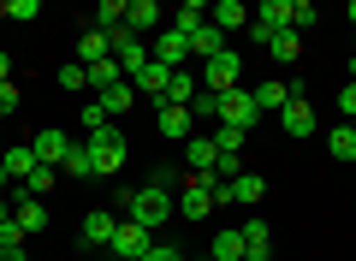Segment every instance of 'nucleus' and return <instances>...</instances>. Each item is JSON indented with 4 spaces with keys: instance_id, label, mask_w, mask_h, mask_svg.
I'll return each mask as SVG.
<instances>
[{
    "instance_id": "nucleus-14",
    "label": "nucleus",
    "mask_w": 356,
    "mask_h": 261,
    "mask_svg": "<svg viewBox=\"0 0 356 261\" xmlns=\"http://www.w3.org/2000/svg\"><path fill=\"white\" fill-rule=\"evenodd\" d=\"M83 72H89V95H107V89L131 84V77H125V65H119V60H95V65H83Z\"/></svg>"
},
{
    "instance_id": "nucleus-8",
    "label": "nucleus",
    "mask_w": 356,
    "mask_h": 261,
    "mask_svg": "<svg viewBox=\"0 0 356 261\" xmlns=\"http://www.w3.org/2000/svg\"><path fill=\"white\" fill-rule=\"evenodd\" d=\"M13 220L24 226L30 237H36V232H48V208H42V196H30V190L18 184V196H13Z\"/></svg>"
},
{
    "instance_id": "nucleus-37",
    "label": "nucleus",
    "mask_w": 356,
    "mask_h": 261,
    "mask_svg": "<svg viewBox=\"0 0 356 261\" xmlns=\"http://www.w3.org/2000/svg\"><path fill=\"white\" fill-rule=\"evenodd\" d=\"M6 18H18V24H36V18H42V0H6Z\"/></svg>"
},
{
    "instance_id": "nucleus-26",
    "label": "nucleus",
    "mask_w": 356,
    "mask_h": 261,
    "mask_svg": "<svg viewBox=\"0 0 356 261\" xmlns=\"http://www.w3.org/2000/svg\"><path fill=\"white\" fill-rule=\"evenodd\" d=\"M214 54H226V36H220L214 24H202V30L191 36V60H214Z\"/></svg>"
},
{
    "instance_id": "nucleus-30",
    "label": "nucleus",
    "mask_w": 356,
    "mask_h": 261,
    "mask_svg": "<svg viewBox=\"0 0 356 261\" xmlns=\"http://www.w3.org/2000/svg\"><path fill=\"white\" fill-rule=\"evenodd\" d=\"M196 89H202V84H196V72H172V84H166V101H172V107H191Z\"/></svg>"
},
{
    "instance_id": "nucleus-9",
    "label": "nucleus",
    "mask_w": 356,
    "mask_h": 261,
    "mask_svg": "<svg viewBox=\"0 0 356 261\" xmlns=\"http://www.w3.org/2000/svg\"><path fill=\"white\" fill-rule=\"evenodd\" d=\"M280 125H285V137H315V131H321V113L309 107V101H285Z\"/></svg>"
},
{
    "instance_id": "nucleus-39",
    "label": "nucleus",
    "mask_w": 356,
    "mask_h": 261,
    "mask_svg": "<svg viewBox=\"0 0 356 261\" xmlns=\"http://www.w3.org/2000/svg\"><path fill=\"white\" fill-rule=\"evenodd\" d=\"M191 119H220V95L196 89V101H191Z\"/></svg>"
},
{
    "instance_id": "nucleus-31",
    "label": "nucleus",
    "mask_w": 356,
    "mask_h": 261,
    "mask_svg": "<svg viewBox=\"0 0 356 261\" xmlns=\"http://www.w3.org/2000/svg\"><path fill=\"white\" fill-rule=\"evenodd\" d=\"M119 24H125V0H102V6H95V24H89V30H102V36H113Z\"/></svg>"
},
{
    "instance_id": "nucleus-12",
    "label": "nucleus",
    "mask_w": 356,
    "mask_h": 261,
    "mask_svg": "<svg viewBox=\"0 0 356 261\" xmlns=\"http://www.w3.org/2000/svg\"><path fill=\"white\" fill-rule=\"evenodd\" d=\"M131 84H137V95H149L154 107H161V101H166V84H172V72H166L161 60H149V65H143L137 77H131Z\"/></svg>"
},
{
    "instance_id": "nucleus-43",
    "label": "nucleus",
    "mask_w": 356,
    "mask_h": 261,
    "mask_svg": "<svg viewBox=\"0 0 356 261\" xmlns=\"http://www.w3.org/2000/svg\"><path fill=\"white\" fill-rule=\"evenodd\" d=\"M143 261H184V249H166V244H154V249H149Z\"/></svg>"
},
{
    "instance_id": "nucleus-50",
    "label": "nucleus",
    "mask_w": 356,
    "mask_h": 261,
    "mask_svg": "<svg viewBox=\"0 0 356 261\" xmlns=\"http://www.w3.org/2000/svg\"><path fill=\"white\" fill-rule=\"evenodd\" d=\"M350 131H356V119H350Z\"/></svg>"
},
{
    "instance_id": "nucleus-17",
    "label": "nucleus",
    "mask_w": 356,
    "mask_h": 261,
    "mask_svg": "<svg viewBox=\"0 0 356 261\" xmlns=\"http://www.w3.org/2000/svg\"><path fill=\"white\" fill-rule=\"evenodd\" d=\"M255 24H267L273 36L291 30V0H261V6H255Z\"/></svg>"
},
{
    "instance_id": "nucleus-24",
    "label": "nucleus",
    "mask_w": 356,
    "mask_h": 261,
    "mask_svg": "<svg viewBox=\"0 0 356 261\" xmlns=\"http://www.w3.org/2000/svg\"><path fill=\"white\" fill-rule=\"evenodd\" d=\"M250 95H255V107H261V113H285V101H291V89L267 77V84H255V89H250Z\"/></svg>"
},
{
    "instance_id": "nucleus-33",
    "label": "nucleus",
    "mask_w": 356,
    "mask_h": 261,
    "mask_svg": "<svg viewBox=\"0 0 356 261\" xmlns=\"http://www.w3.org/2000/svg\"><path fill=\"white\" fill-rule=\"evenodd\" d=\"M243 137H250V131H238V125H220V131H214V149H220V155H238Z\"/></svg>"
},
{
    "instance_id": "nucleus-5",
    "label": "nucleus",
    "mask_w": 356,
    "mask_h": 261,
    "mask_svg": "<svg viewBox=\"0 0 356 261\" xmlns=\"http://www.w3.org/2000/svg\"><path fill=\"white\" fill-rule=\"evenodd\" d=\"M107 249H113V255H125V261H143V255L154 249V232H143L137 220H119V232H113V244H107Z\"/></svg>"
},
{
    "instance_id": "nucleus-1",
    "label": "nucleus",
    "mask_w": 356,
    "mask_h": 261,
    "mask_svg": "<svg viewBox=\"0 0 356 261\" xmlns=\"http://www.w3.org/2000/svg\"><path fill=\"white\" fill-rule=\"evenodd\" d=\"M119 202H125V220H137L143 232H154V226H166L178 214V196H166V190H154V184L131 190V196H119Z\"/></svg>"
},
{
    "instance_id": "nucleus-36",
    "label": "nucleus",
    "mask_w": 356,
    "mask_h": 261,
    "mask_svg": "<svg viewBox=\"0 0 356 261\" xmlns=\"http://www.w3.org/2000/svg\"><path fill=\"white\" fill-rule=\"evenodd\" d=\"M60 89H72V95H83V89H89V72H83V65H60Z\"/></svg>"
},
{
    "instance_id": "nucleus-13",
    "label": "nucleus",
    "mask_w": 356,
    "mask_h": 261,
    "mask_svg": "<svg viewBox=\"0 0 356 261\" xmlns=\"http://www.w3.org/2000/svg\"><path fill=\"white\" fill-rule=\"evenodd\" d=\"M208 24L226 36V30H250V6L243 0H220V6H208Z\"/></svg>"
},
{
    "instance_id": "nucleus-21",
    "label": "nucleus",
    "mask_w": 356,
    "mask_h": 261,
    "mask_svg": "<svg viewBox=\"0 0 356 261\" xmlns=\"http://www.w3.org/2000/svg\"><path fill=\"white\" fill-rule=\"evenodd\" d=\"M250 255V244H243V232H220L214 244H208V261H243Z\"/></svg>"
},
{
    "instance_id": "nucleus-11",
    "label": "nucleus",
    "mask_w": 356,
    "mask_h": 261,
    "mask_svg": "<svg viewBox=\"0 0 356 261\" xmlns=\"http://www.w3.org/2000/svg\"><path fill=\"white\" fill-rule=\"evenodd\" d=\"M113 232H119V214H113V208H89V214H83V244L107 249V244H113Z\"/></svg>"
},
{
    "instance_id": "nucleus-48",
    "label": "nucleus",
    "mask_w": 356,
    "mask_h": 261,
    "mask_svg": "<svg viewBox=\"0 0 356 261\" xmlns=\"http://www.w3.org/2000/svg\"><path fill=\"white\" fill-rule=\"evenodd\" d=\"M350 84H356V54H350Z\"/></svg>"
},
{
    "instance_id": "nucleus-7",
    "label": "nucleus",
    "mask_w": 356,
    "mask_h": 261,
    "mask_svg": "<svg viewBox=\"0 0 356 261\" xmlns=\"http://www.w3.org/2000/svg\"><path fill=\"white\" fill-rule=\"evenodd\" d=\"M154 125H161V137H166V143H191V137H196V119H191V107H172V101H161Z\"/></svg>"
},
{
    "instance_id": "nucleus-40",
    "label": "nucleus",
    "mask_w": 356,
    "mask_h": 261,
    "mask_svg": "<svg viewBox=\"0 0 356 261\" xmlns=\"http://www.w3.org/2000/svg\"><path fill=\"white\" fill-rule=\"evenodd\" d=\"M149 184H154V190H166V196H172V184H178V166H154V173H149Z\"/></svg>"
},
{
    "instance_id": "nucleus-29",
    "label": "nucleus",
    "mask_w": 356,
    "mask_h": 261,
    "mask_svg": "<svg viewBox=\"0 0 356 261\" xmlns=\"http://www.w3.org/2000/svg\"><path fill=\"white\" fill-rule=\"evenodd\" d=\"M95 60H113V48H107L102 30H83V42H77V65H95Z\"/></svg>"
},
{
    "instance_id": "nucleus-35",
    "label": "nucleus",
    "mask_w": 356,
    "mask_h": 261,
    "mask_svg": "<svg viewBox=\"0 0 356 261\" xmlns=\"http://www.w3.org/2000/svg\"><path fill=\"white\" fill-rule=\"evenodd\" d=\"M54 184H60V173H54V166H36V173L24 178V190H30V196H48Z\"/></svg>"
},
{
    "instance_id": "nucleus-23",
    "label": "nucleus",
    "mask_w": 356,
    "mask_h": 261,
    "mask_svg": "<svg viewBox=\"0 0 356 261\" xmlns=\"http://www.w3.org/2000/svg\"><path fill=\"white\" fill-rule=\"evenodd\" d=\"M0 166H6V178H18V184H24V178L36 173V155H30V143H18V149H6V155H0Z\"/></svg>"
},
{
    "instance_id": "nucleus-34",
    "label": "nucleus",
    "mask_w": 356,
    "mask_h": 261,
    "mask_svg": "<svg viewBox=\"0 0 356 261\" xmlns=\"http://www.w3.org/2000/svg\"><path fill=\"white\" fill-rule=\"evenodd\" d=\"M267 48L280 54V60H297V54H303V36H297V30H280V36L267 42Z\"/></svg>"
},
{
    "instance_id": "nucleus-10",
    "label": "nucleus",
    "mask_w": 356,
    "mask_h": 261,
    "mask_svg": "<svg viewBox=\"0 0 356 261\" xmlns=\"http://www.w3.org/2000/svg\"><path fill=\"white\" fill-rule=\"evenodd\" d=\"M149 54L166 65V72H184V60H191V36H178V30H161V42H154Z\"/></svg>"
},
{
    "instance_id": "nucleus-42",
    "label": "nucleus",
    "mask_w": 356,
    "mask_h": 261,
    "mask_svg": "<svg viewBox=\"0 0 356 261\" xmlns=\"http://www.w3.org/2000/svg\"><path fill=\"white\" fill-rule=\"evenodd\" d=\"M0 113H18V84H13V77L0 84Z\"/></svg>"
},
{
    "instance_id": "nucleus-22",
    "label": "nucleus",
    "mask_w": 356,
    "mask_h": 261,
    "mask_svg": "<svg viewBox=\"0 0 356 261\" xmlns=\"http://www.w3.org/2000/svg\"><path fill=\"white\" fill-rule=\"evenodd\" d=\"M202 24H208V6H202V0H184V6H178V18H172L166 30H178V36H196Z\"/></svg>"
},
{
    "instance_id": "nucleus-44",
    "label": "nucleus",
    "mask_w": 356,
    "mask_h": 261,
    "mask_svg": "<svg viewBox=\"0 0 356 261\" xmlns=\"http://www.w3.org/2000/svg\"><path fill=\"white\" fill-rule=\"evenodd\" d=\"M6 77H13V54H0V84H6Z\"/></svg>"
},
{
    "instance_id": "nucleus-46",
    "label": "nucleus",
    "mask_w": 356,
    "mask_h": 261,
    "mask_svg": "<svg viewBox=\"0 0 356 261\" xmlns=\"http://www.w3.org/2000/svg\"><path fill=\"white\" fill-rule=\"evenodd\" d=\"M344 18H350V24H356V0H350V6H344Z\"/></svg>"
},
{
    "instance_id": "nucleus-38",
    "label": "nucleus",
    "mask_w": 356,
    "mask_h": 261,
    "mask_svg": "<svg viewBox=\"0 0 356 261\" xmlns=\"http://www.w3.org/2000/svg\"><path fill=\"white\" fill-rule=\"evenodd\" d=\"M24 244H30L24 226H18V220H0V249H24Z\"/></svg>"
},
{
    "instance_id": "nucleus-49",
    "label": "nucleus",
    "mask_w": 356,
    "mask_h": 261,
    "mask_svg": "<svg viewBox=\"0 0 356 261\" xmlns=\"http://www.w3.org/2000/svg\"><path fill=\"white\" fill-rule=\"evenodd\" d=\"M0 18H6V0H0Z\"/></svg>"
},
{
    "instance_id": "nucleus-45",
    "label": "nucleus",
    "mask_w": 356,
    "mask_h": 261,
    "mask_svg": "<svg viewBox=\"0 0 356 261\" xmlns=\"http://www.w3.org/2000/svg\"><path fill=\"white\" fill-rule=\"evenodd\" d=\"M0 261H24V249H0Z\"/></svg>"
},
{
    "instance_id": "nucleus-3",
    "label": "nucleus",
    "mask_w": 356,
    "mask_h": 261,
    "mask_svg": "<svg viewBox=\"0 0 356 261\" xmlns=\"http://www.w3.org/2000/svg\"><path fill=\"white\" fill-rule=\"evenodd\" d=\"M238 72H243V60L238 54H214V60H202V72H196V84L208 89V95H226V89H238Z\"/></svg>"
},
{
    "instance_id": "nucleus-28",
    "label": "nucleus",
    "mask_w": 356,
    "mask_h": 261,
    "mask_svg": "<svg viewBox=\"0 0 356 261\" xmlns=\"http://www.w3.org/2000/svg\"><path fill=\"white\" fill-rule=\"evenodd\" d=\"M261 196H267V184L255 173H243V178H232V184H226V196H220V202H261Z\"/></svg>"
},
{
    "instance_id": "nucleus-19",
    "label": "nucleus",
    "mask_w": 356,
    "mask_h": 261,
    "mask_svg": "<svg viewBox=\"0 0 356 261\" xmlns=\"http://www.w3.org/2000/svg\"><path fill=\"white\" fill-rule=\"evenodd\" d=\"M238 232H243V244H250V255H243V261H267V255H273V232H267L261 220L238 226Z\"/></svg>"
},
{
    "instance_id": "nucleus-4",
    "label": "nucleus",
    "mask_w": 356,
    "mask_h": 261,
    "mask_svg": "<svg viewBox=\"0 0 356 261\" xmlns=\"http://www.w3.org/2000/svg\"><path fill=\"white\" fill-rule=\"evenodd\" d=\"M261 119V107H255V95L250 89H226V95H220V125H238V131H250V125Z\"/></svg>"
},
{
    "instance_id": "nucleus-6",
    "label": "nucleus",
    "mask_w": 356,
    "mask_h": 261,
    "mask_svg": "<svg viewBox=\"0 0 356 261\" xmlns=\"http://www.w3.org/2000/svg\"><path fill=\"white\" fill-rule=\"evenodd\" d=\"M30 155H36V166H54V173H60V161L72 155V137L48 125V131H36V137H30Z\"/></svg>"
},
{
    "instance_id": "nucleus-2",
    "label": "nucleus",
    "mask_w": 356,
    "mask_h": 261,
    "mask_svg": "<svg viewBox=\"0 0 356 261\" xmlns=\"http://www.w3.org/2000/svg\"><path fill=\"white\" fill-rule=\"evenodd\" d=\"M83 143H89V155H95V173H119L125 155H131V143H125L119 125H107V131H95V137H83Z\"/></svg>"
},
{
    "instance_id": "nucleus-15",
    "label": "nucleus",
    "mask_w": 356,
    "mask_h": 261,
    "mask_svg": "<svg viewBox=\"0 0 356 261\" xmlns=\"http://www.w3.org/2000/svg\"><path fill=\"white\" fill-rule=\"evenodd\" d=\"M178 214H184V220H208V214H214V196H208L202 184H184L178 190Z\"/></svg>"
},
{
    "instance_id": "nucleus-18",
    "label": "nucleus",
    "mask_w": 356,
    "mask_h": 261,
    "mask_svg": "<svg viewBox=\"0 0 356 261\" xmlns=\"http://www.w3.org/2000/svg\"><path fill=\"white\" fill-rule=\"evenodd\" d=\"M214 161H220L214 137H191V143H184V166H191V173H208Z\"/></svg>"
},
{
    "instance_id": "nucleus-47",
    "label": "nucleus",
    "mask_w": 356,
    "mask_h": 261,
    "mask_svg": "<svg viewBox=\"0 0 356 261\" xmlns=\"http://www.w3.org/2000/svg\"><path fill=\"white\" fill-rule=\"evenodd\" d=\"M6 184H13V178H6V166H0V190H6Z\"/></svg>"
},
{
    "instance_id": "nucleus-16",
    "label": "nucleus",
    "mask_w": 356,
    "mask_h": 261,
    "mask_svg": "<svg viewBox=\"0 0 356 261\" xmlns=\"http://www.w3.org/2000/svg\"><path fill=\"white\" fill-rule=\"evenodd\" d=\"M161 24V6L154 0H125V30L131 36H143V30H154Z\"/></svg>"
},
{
    "instance_id": "nucleus-25",
    "label": "nucleus",
    "mask_w": 356,
    "mask_h": 261,
    "mask_svg": "<svg viewBox=\"0 0 356 261\" xmlns=\"http://www.w3.org/2000/svg\"><path fill=\"white\" fill-rule=\"evenodd\" d=\"M327 155H332V161H356V131H350L344 119L327 131Z\"/></svg>"
},
{
    "instance_id": "nucleus-32",
    "label": "nucleus",
    "mask_w": 356,
    "mask_h": 261,
    "mask_svg": "<svg viewBox=\"0 0 356 261\" xmlns=\"http://www.w3.org/2000/svg\"><path fill=\"white\" fill-rule=\"evenodd\" d=\"M321 24V13H315V0H291V30L303 36V30H315Z\"/></svg>"
},
{
    "instance_id": "nucleus-41",
    "label": "nucleus",
    "mask_w": 356,
    "mask_h": 261,
    "mask_svg": "<svg viewBox=\"0 0 356 261\" xmlns=\"http://www.w3.org/2000/svg\"><path fill=\"white\" fill-rule=\"evenodd\" d=\"M339 113H344V125L356 119V84H344V89H339Z\"/></svg>"
},
{
    "instance_id": "nucleus-20",
    "label": "nucleus",
    "mask_w": 356,
    "mask_h": 261,
    "mask_svg": "<svg viewBox=\"0 0 356 261\" xmlns=\"http://www.w3.org/2000/svg\"><path fill=\"white\" fill-rule=\"evenodd\" d=\"M60 178H95V155H89V143H72V155L60 161Z\"/></svg>"
},
{
    "instance_id": "nucleus-27",
    "label": "nucleus",
    "mask_w": 356,
    "mask_h": 261,
    "mask_svg": "<svg viewBox=\"0 0 356 261\" xmlns=\"http://www.w3.org/2000/svg\"><path fill=\"white\" fill-rule=\"evenodd\" d=\"M95 101H102V113H107V119H125V113H131V101H137V84H119V89H107V95H95Z\"/></svg>"
}]
</instances>
